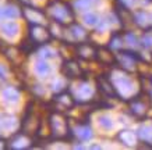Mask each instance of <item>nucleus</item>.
Listing matches in <instances>:
<instances>
[{
    "label": "nucleus",
    "instance_id": "obj_1",
    "mask_svg": "<svg viewBox=\"0 0 152 150\" xmlns=\"http://www.w3.org/2000/svg\"><path fill=\"white\" fill-rule=\"evenodd\" d=\"M48 13H49V17L55 21V24H59V25H63V27L70 25L75 20L73 7L69 3L63 1V0L50 1L49 7H48Z\"/></svg>",
    "mask_w": 152,
    "mask_h": 150
},
{
    "label": "nucleus",
    "instance_id": "obj_2",
    "mask_svg": "<svg viewBox=\"0 0 152 150\" xmlns=\"http://www.w3.org/2000/svg\"><path fill=\"white\" fill-rule=\"evenodd\" d=\"M152 107V97L149 93L141 91L135 96H133L129 100V110L133 114V117L138 120H142L147 117L148 111Z\"/></svg>",
    "mask_w": 152,
    "mask_h": 150
},
{
    "label": "nucleus",
    "instance_id": "obj_3",
    "mask_svg": "<svg viewBox=\"0 0 152 150\" xmlns=\"http://www.w3.org/2000/svg\"><path fill=\"white\" fill-rule=\"evenodd\" d=\"M49 124H50L52 136L55 139L63 141V139H69L71 136V129H70L69 121L63 115V113L53 110L50 117H49Z\"/></svg>",
    "mask_w": 152,
    "mask_h": 150
},
{
    "label": "nucleus",
    "instance_id": "obj_4",
    "mask_svg": "<svg viewBox=\"0 0 152 150\" xmlns=\"http://www.w3.org/2000/svg\"><path fill=\"white\" fill-rule=\"evenodd\" d=\"M138 61H141V56L133 50H120L116 56V64L126 72H133L137 68Z\"/></svg>",
    "mask_w": 152,
    "mask_h": 150
},
{
    "label": "nucleus",
    "instance_id": "obj_5",
    "mask_svg": "<svg viewBox=\"0 0 152 150\" xmlns=\"http://www.w3.org/2000/svg\"><path fill=\"white\" fill-rule=\"evenodd\" d=\"M52 103L55 104V109H53L55 111L63 113L67 110H71L75 106V99L69 91H61L52 99Z\"/></svg>",
    "mask_w": 152,
    "mask_h": 150
},
{
    "label": "nucleus",
    "instance_id": "obj_6",
    "mask_svg": "<svg viewBox=\"0 0 152 150\" xmlns=\"http://www.w3.org/2000/svg\"><path fill=\"white\" fill-rule=\"evenodd\" d=\"M28 36L31 38L38 46L46 45L53 38L50 32L45 27H42L41 24H29V35Z\"/></svg>",
    "mask_w": 152,
    "mask_h": 150
},
{
    "label": "nucleus",
    "instance_id": "obj_7",
    "mask_svg": "<svg viewBox=\"0 0 152 150\" xmlns=\"http://www.w3.org/2000/svg\"><path fill=\"white\" fill-rule=\"evenodd\" d=\"M96 85H98V91L102 96H105L107 99H115V97H119L117 96V92H116L115 85L112 83L106 75H99L96 78Z\"/></svg>",
    "mask_w": 152,
    "mask_h": 150
},
{
    "label": "nucleus",
    "instance_id": "obj_8",
    "mask_svg": "<svg viewBox=\"0 0 152 150\" xmlns=\"http://www.w3.org/2000/svg\"><path fill=\"white\" fill-rule=\"evenodd\" d=\"M96 47L98 46H95L91 42L84 41L75 45V51H77V56L80 59L89 61V60H95V57H96Z\"/></svg>",
    "mask_w": 152,
    "mask_h": 150
},
{
    "label": "nucleus",
    "instance_id": "obj_9",
    "mask_svg": "<svg viewBox=\"0 0 152 150\" xmlns=\"http://www.w3.org/2000/svg\"><path fill=\"white\" fill-rule=\"evenodd\" d=\"M61 72L66 78L70 79H78L83 77V68L78 65V63L75 60H66L64 63L61 64Z\"/></svg>",
    "mask_w": 152,
    "mask_h": 150
},
{
    "label": "nucleus",
    "instance_id": "obj_10",
    "mask_svg": "<svg viewBox=\"0 0 152 150\" xmlns=\"http://www.w3.org/2000/svg\"><path fill=\"white\" fill-rule=\"evenodd\" d=\"M67 32H69V35L71 36L74 42H75V45L80 43V42H84L88 39V32L87 29L83 27V25H80L78 22H71L70 25H67Z\"/></svg>",
    "mask_w": 152,
    "mask_h": 150
},
{
    "label": "nucleus",
    "instance_id": "obj_11",
    "mask_svg": "<svg viewBox=\"0 0 152 150\" xmlns=\"http://www.w3.org/2000/svg\"><path fill=\"white\" fill-rule=\"evenodd\" d=\"M95 60L103 65H116V56L110 51V47L107 49L105 46H98Z\"/></svg>",
    "mask_w": 152,
    "mask_h": 150
},
{
    "label": "nucleus",
    "instance_id": "obj_12",
    "mask_svg": "<svg viewBox=\"0 0 152 150\" xmlns=\"http://www.w3.org/2000/svg\"><path fill=\"white\" fill-rule=\"evenodd\" d=\"M24 17L28 20L29 24H42L46 20V15L43 11L34 7H24Z\"/></svg>",
    "mask_w": 152,
    "mask_h": 150
},
{
    "label": "nucleus",
    "instance_id": "obj_13",
    "mask_svg": "<svg viewBox=\"0 0 152 150\" xmlns=\"http://www.w3.org/2000/svg\"><path fill=\"white\" fill-rule=\"evenodd\" d=\"M134 22L137 24L138 27L144 28V29H151L152 28V13H147V11H138L134 14Z\"/></svg>",
    "mask_w": 152,
    "mask_h": 150
},
{
    "label": "nucleus",
    "instance_id": "obj_14",
    "mask_svg": "<svg viewBox=\"0 0 152 150\" xmlns=\"http://www.w3.org/2000/svg\"><path fill=\"white\" fill-rule=\"evenodd\" d=\"M137 135L133 131H121L117 133V139L124 146H134L137 143Z\"/></svg>",
    "mask_w": 152,
    "mask_h": 150
},
{
    "label": "nucleus",
    "instance_id": "obj_15",
    "mask_svg": "<svg viewBox=\"0 0 152 150\" xmlns=\"http://www.w3.org/2000/svg\"><path fill=\"white\" fill-rule=\"evenodd\" d=\"M1 97H3L4 101L14 104V103H17L20 99V92L13 86H7L1 91Z\"/></svg>",
    "mask_w": 152,
    "mask_h": 150
},
{
    "label": "nucleus",
    "instance_id": "obj_16",
    "mask_svg": "<svg viewBox=\"0 0 152 150\" xmlns=\"http://www.w3.org/2000/svg\"><path fill=\"white\" fill-rule=\"evenodd\" d=\"M74 135L83 142L84 141H89V139L92 138V129L88 127V124L87 125H85V124H81V125H78L77 129L74 131Z\"/></svg>",
    "mask_w": 152,
    "mask_h": 150
},
{
    "label": "nucleus",
    "instance_id": "obj_17",
    "mask_svg": "<svg viewBox=\"0 0 152 150\" xmlns=\"http://www.w3.org/2000/svg\"><path fill=\"white\" fill-rule=\"evenodd\" d=\"M18 31H20L18 24L14 22V21H9V22H4L1 25V32L9 38H14L18 33Z\"/></svg>",
    "mask_w": 152,
    "mask_h": 150
},
{
    "label": "nucleus",
    "instance_id": "obj_18",
    "mask_svg": "<svg viewBox=\"0 0 152 150\" xmlns=\"http://www.w3.org/2000/svg\"><path fill=\"white\" fill-rule=\"evenodd\" d=\"M35 72L39 77H46L48 74L50 72V65L45 60H38L37 63H35Z\"/></svg>",
    "mask_w": 152,
    "mask_h": 150
},
{
    "label": "nucleus",
    "instance_id": "obj_19",
    "mask_svg": "<svg viewBox=\"0 0 152 150\" xmlns=\"http://www.w3.org/2000/svg\"><path fill=\"white\" fill-rule=\"evenodd\" d=\"M137 136L144 142V143H152V128L151 127H141L138 129Z\"/></svg>",
    "mask_w": 152,
    "mask_h": 150
},
{
    "label": "nucleus",
    "instance_id": "obj_20",
    "mask_svg": "<svg viewBox=\"0 0 152 150\" xmlns=\"http://www.w3.org/2000/svg\"><path fill=\"white\" fill-rule=\"evenodd\" d=\"M20 14H21V11L13 4L6 6L4 9H1V15L6 18H17V17H20Z\"/></svg>",
    "mask_w": 152,
    "mask_h": 150
},
{
    "label": "nucleus",
    "instance_id": "obj_21",
    "mask_svg": "<svg viewBox=\"0 0 152 150\" xmlns=\"http://www.w3.org/2000/svg\"><path fill=\"white\" fill-rule=\"evenodd\" d=\"M116 83L119 85V88H121L123 91H127V92H131L134 88L133 82L130 81L129 77H119L116 79Z\"/></svg>",
    "mask_w": 152,
    "mask_h": 150
},
{
    "label": "nucleus",
    "instance_id": "obj_22",
    "mask_svg": "<svg viewBox=\"0 0 152 150\" xmlns=\"http://www.w3.org/2000/svg\"><path fill=\"white\" fill-rule=\"evenodd\" d=\"M78 91H80V93H81V95H78L77 96V97H75V99H81L84 101V100H89L91 99V97H92V95H94V92H92V89H91V88L88 86H85V85H80L78 86Z\"/></svg>",
    "mask_w": 152,
    "mask_h": 150
},
{
    "label": "nucleus",
    "instance_id": "obj_23",
    "mask_svg": "<svg viewBox=\"0 0 152 150\" xmlns=\"http://www.w3.org/2000/svg\"><path fill=\"white\" fill-rule=\"evenodd\" d=\"M121 43H123V36L120 35L119 32H115L110 39V42H109V47H110V49H120V47H121Z\"/></svg>",
    "mask_w": 152,
    "mask_h": 150
},
{
    "label": "nucleus",
    "instance_id": "obj_24",
    "mask_svg": "<svg viewBox=\"0 0 152 150\" xmlns=\"http://www.w3.org/2000/svg\"><path fill=\"white\" fill-rule=\"evenodd\" d=\"M84 22L87 24V25H98L99 22V18H98V15L95 13H85L84 14Z\"/></svg>",
    "mask_w": 152,
    "mask_h": 150
},
{
    "label": "nucleus",
    "instance_id": "obj_25",
    "mask_svg": "<svg viewBox=\"0 0 152 150\" xmlns=\"http://www.w3.org/2000/svg\"><path fill=\"white\" fill-rule=\"evenodd\" d=\"M99 125H101L103 129H112L113 128V121H112L110 117H107V115H102L99 117Z\"/></svg>",
    "mask_w": 152,
    "mask_h": 150
},
{
    "label": "nucleus",
    "instance_id": "obj_26",
    "mask_svg": "<svg viewBox=\"0 0 152 150\" xmlns=\"http://www.w3.org/2000/svg\"><path fill=\"white\" fill-rule=\"evenodd\" d=\"M124 39H126V42L131 46V47H137V46L140 45L138 39H137V36L134 35L133 32H127V33L124 35Z\"/></svg>",
    "mask_w": 152,
    "mask_h": 150
},
{
    "label": "nucleus",
    "instance_id": "obj_27",
    "mask_svg": "<svg viewBox=\"0 0 152 150\" xmlns=\"http://www.w3.org/2000/svg\"><path fill=\"white\" fill-rule=\"evenodd\" d=\"M140 45L145 47V49H151L152 47V35L149 33H144L142 38H141V41H140Z\"/></svg>",
    "mask_w": 152,
    "mask_h": 150
},
{
    "label": "nucleus",
    "instance_id": "obj_28",
    "mask_svg": "<svg viewBox=\"0 0 152 150\" xmlns=\"http://www.w3.org/2000/svg\"><path fill=\"white\" fill-rule=\"evenodd\" d=\"M94 4V0H77L75 1V7L80 10H85Z\"/></svg>",
    "mask_w": 152,
    "mask_h": 150
},
{
    "label": "nucleus",
    "instance_id": "obj_29",
    "mask_svg": "<svg viewBox=\"0 0 152 150\" xmlns=\"http://www.w3.org/2000/svg\"><path fill=\"white\" fill-rule=\"evenodd\" d=\"M41 57L42 59H53V57H55V51H53V50H49V49H45L41 53Z\"/></svg>",
    "mask_w": 152,
    "mask_h": 150
},
{
    "label": "nucleus",
    "instance_id": "obj_30",
    "mask_svg": "<svg viewBox=\"0 0 152 150\" xmlns=\"http://www.w3.org/2000/svg\"><path fill=\"white\" fill-rule=\"evenodd\" d=\"M0 78H1V79L7 78V68H6L3 64H0Z\"/></svg>",
    "mask_w": 152,
    "mask_h": 150
},
{
    "label": "nucleus",
    "instance_id": "obj_31",
    "mask_svg": "<svg viewBox=\"0 0 152 150\" xmlns=\"http://www.w3.org/2000/svg\"><path fill=\"white\" fill-rule=\"evenodd\" d=\"M119 3L126 6V7H130V6H133L135 3V0H119Z\"/></svg>",
    "mask_w": 152,
    "mask_h": 150
},
{
    "label": "nucleus",
    "instance_id": "obj_32",
    "mask_svg": "<svg viewBox=\"0 0 152 150\" xmlns=\"http://www.w3.org/2000/svg\"><path fill=\"white\" fill-rule=\"evenodd\" d=\"M7 147H9L7 142H6L3 138H0V150H1V149H7Z\"/></svg>",
    "mask_w": 152,
    "mask_h": 150
},
{
    "label": "nucleus",
    "instance_id": "obj_33",
    "mask_svg": "<svg viewBox=\"0 0 152 150\" xmlns=\"http://www.w3.org/2000/svg\"><path fill=\"white\" fill-rule=\"evenodd\" d=\"M148 1H151V3H152V0H148Z\"/></svg>",
    "mask_w": 152,
    "mask_h": 150
}]
</instances>
